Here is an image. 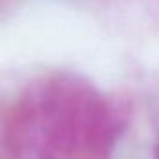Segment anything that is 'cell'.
<instances>
[{"label": "cell", "instance_id": "6da1fadb", "mask_svg": "<svg viewBox=\"0 0 159 159\" xmlns=\"http://www.w3.org/2000/svg\"><path fill=\"white\" fill-rule=\"evenodd\" d=\"M124 98L101 94L86 77L52 73L11 107L4 140L13 159H109L129 124Z\"/></svg>", "mask_w": 159, "mask_h": 159}, {"label": "cell", "instance_id": "7a4b0ae2", "mask_svg": "<svg viewBox=\"0 0 159 159\" xmlns=\"http://www.w3.org/2000/svg\"><path fill=\"white\" fill-rule=\"evenodd\" d=\"M153 159H159V140H157L155 146H153Z\"/></svg>", "mask_w": 159, "mask_h": 159}]
</instances>
